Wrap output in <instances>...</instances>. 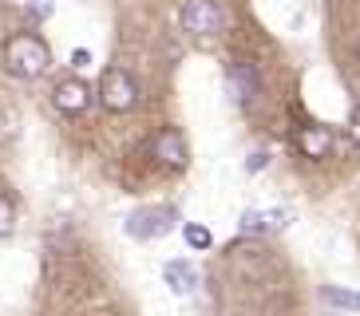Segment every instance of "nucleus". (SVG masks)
I'll use <instances>...</instances> for the list:
<instances>
[{
    "label": "nucleus",
    "instance_id": "6",
    "mask_svg": "<svg viewBox=\"0 0 360 316\" xmlns=\"http://www.w3.org/2000/svg\"><path fill=\"white\" fill-rule=\"evenodd\" d=\"M56 107H60V111H64V115H84L87 111V103H91V87L84 84V79H64V84L56 87Z\"/></svg>",
    "mask_w": 360,
    "mask_h": 316
},
{
    "label": "nucleus",
    "instance_id": "10",
    "mask_svg": "<svg viewBox=\"0 0 360 316\" xmlns=\"http://www.w3.org/2000/svg\"><path fill=\"white\" fill-rule=\"evenodd\" d=\"M162 277H167V284L174 289V293H191L194 284H198V273H194V265L191 261H170L167 269H162Z\"/></svg>",
    "mask_w": 360,
    "mask_h": 316
},
{
    "label": "nucleus",
    "instance_id": "11",
    "mask_svg": "<svg viewBox=\"0 0 360 316\" xmlns=\"http://www.w3.org/2000/svg\"><path fill=\"white\" fill-rule=\"evenodd\" d=\"M321 296H325L328 305H337V308H356V312H360V293H352V289L325 284V289H321Z\"/></svg>",
    "mask_w": 360,
    "mask_h": 316
},
{
    "label": "nucleus",
    "instance_id": "5",
    "mask_svg": "<svg viewBox=\"0 0 360 316\" xmlns=\"http://www.w3.org/2000/svg\"><path fill=\"white\" fill-rule=\"evenodd\" d=\"M150 154L159 158L162 166H186V138H182V131H174V126H167V131H159L155 135V143H150Z\"/></svg>",
    "mask_w": 360,
    "mask_h": 316
},
{
    "label": "nucleus",
    "instance_id": "17",
    "mask_svg": "<svg viewBox=\"0 0 360 316\" xmlns=\"http://www.w3.org/2000/svg\"><path fill=\"white\" fill-rule=\"evenodd\" d=\"M349 135H352V138H356V143H360V107H356V111H352V115H349Z\"/></svg>",
    "mask_w": 360,
    "mask_h": 316
},
{
    "label": "nucleus",
    "instance_id": "4",
    "mask_svg": "<svg viewBox=\"0 0 360 316\" xmlns=\"http://www.w3.org/2000/svg\"><path fill=\"white\" fill-rule=\"evenodd\" d=\"M174 218L179 213L170 210V206H143V210H135L127 218V237H139V242H150V237H162V233H170V225H174Z\"/></svg>",
    "mask_w": 360,
    "mask_h": 316
},
{
    "label": "nucleus",
    "instance_id": "14",
    "mask_svg": "<svg viewBox=\"0 0 360 316\" xmlns=\"http://www.w3.org/2000/svg\"><path fill=\"white\" fill-rule=\"evenodd\" d=\"M52 8H56V0H28V16H32L36 24L48 20V16H52Z\"/></svg>",
    "mask_w": 360,
    "mask_h": 316
},
{
    "label": "nucleus",
    "instance_id": "15",
    "mask_svg": "<svg viewBox=\"0 0 360 316\" xmlns=\"http://www.w3.org/2000/svg\"><path fill=\"white\" fill-rule=\"evenodd\" d=\"M262 166H269V154H265V150H254V154L245 158V170H250V174H257Z\"/></svg>",
    "mask_w": 360,
    "mask_h": 316
},
{
    "label": "nucleus",
    "instance_id": "13",
    "mask_svg": "<svg viewBox=\"0 0 360 316\" xmlns=\"http://www.w3.org/2000/svg\"><path fill=\"white\" fill-rule=\"evenodd\" d=\"M12 225H16V206H12V198L0 190V237L12 233Z\"/></svg>",
    "mask_w": 360,
    "mask_h": 316
},
{
    "label": "nucleus",
    "instance_id": "1",
    "mask_svg": "<svg viewBox=\"0 0 360 316\" xmlns=\"http://www.w3.org/2000/svg\"><path fill=\"white\" fill-rule=\"evenodd\" d=\"M4 67L16 79H40L48 67H52V48L36 36V32H20L12 36L8 48H4Z\"/></svg>",
    "mask_w": 360,
    "mask_h": 316
},
{
    "label": "nucleus",
    "instance_id": "9",
    "mask_svg": "<svg viewBox=\"0 0 360 316\" xmlns=\"http://www.w3.org/2000/svg\"><path fill=\"white\" fill-rule=\"evenodd\" d=\"M230 95L238 99V103H254V95H257V72L250 67V63H238L230 72Z\"/></svg>",
    "mask_w": 360,
    "mask_h": 316
},
{
    "label": "nucleus",
    "instance_id": "8",
    "mask_svg": "<svg viewBox=\"0 0 360 316\" xmlns=\"http://www.w3.org/2000/svg\"><path fill=\"white\" fill-rule=\"evenodd\" d=\"M289 225V210H245L242 233H277Z\"/></svg>",
    "mask_w": 360,
    "mask_h": 316
},
{
    "label": "nucleus",
    "instance_id": "16",
    "mask_svg": "<svg viewBox=\"0 0 360 316\" xmlns=\"http://www.w3.org/2000/svg\"><path fill=\"white\" fill-rule=\"evenodd\" d=\"M87 63H91V52H87V48H75V52H72V67H87Z\"/></svg>",
    "mask_w": 360,
    "mask_h": 316
},
{
    "label": "nucleus",
    "instance_id": "2",
    "mask_svg": "<svg viewBox=\"0 0 360 316\" xmlns=\"http://www.w3.org/2000/svg\"><path fill=\"white\" fill-rule=\"evenodd\" d=\"M182 32H191V36H222L226 32V8L218 0H186L182 4Z\"/></svg>",
    "mask_w": 360,
    "mask_h": 316
},
{
    "label": "nucleus",
    "instance_id": "12",
    "mask_svg": "<svg viewBox=\"0 0 360 316\" xmlns=\"http://www.w3.org/2000/svg\"><path fill=\"white\" fill-rule=\"evenodd\" d=\"M182 233H186V245H191V249H210V245H214L210 230H206V225H198V221H191Z\"/></svg>",
    "mask_w": 360,
    "mask_h": 316
},
{
    "label": "nucleus",
    "instance_id": "7",
    "mask_svg": "<svg viewBox=\"0 0 360 316\" xmlns=\"http://www.w3.org/2000/svg\"><path fill=\"white\" fill-rule=\"evenodd\" d=\"M297 150H301V154L305 158H328L333 154V131H328V126H301V131H297Z\"/></svg>",
    "mask_w": 360,
    "mask_h": 316
},
{
    "label": "nucleus",
    "instance_id": "3",
    "mask_svg": "<svg viewBox=\"0 0 360 316\" xmlns=\"http://www.w3.org/2000/svg\"><path fill=\"white\" fill-rule=\"evenodd\" d=\"M99 103L107 107V111H131V107L139 103V84L131 79V72H123V67H107L103 75H99Z\"/></svg>",
    "mask_w": 360,
    "mask_h": 316
}]
</instances>
